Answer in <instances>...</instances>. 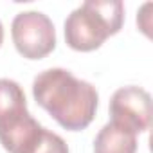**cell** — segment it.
<instances>
[{"instance_id":"obj_4","label":"cell","mask_w":153,"mask_h":153,"mask_svg":"<svg viewBox=\"0 0 153 153\" xmlns=\"http://www.w3.org/2000/svg\"><path fill=\"white\" fill-rule=\"evenodd\" d=\"M110 115L114 123L142 133L151 124V96L140 87H123L110 99Z\"/></svg>"},{"instance_id":"obj_6","label":"cell","mask_w":153,"mask_h":153,"mask_svg":"<svg viewBox=\"0 0 153 153\" xmlns=\"http://www.w3.org/2000/svg\"><path fill=\"white\" fill-rule=\"evenodd\" d=\"M25 114L29 112L22 87L13 79L2 78L0 79V128Z\"/></svg>"},{"instance_id":"obj_1","label":"cell","mask_w":153,"mask_h":153,"mask_svg":"<svg viewBox=\"0 0 153 153\" xmlns=\"http://www.w3.org/2000/svg\"><path fill=\"white\" fill-rule=\"evenodd\" d=\"M34 101L70 131L85 130L96 117L97 90L67 68H47L33 81Z\"/></svg>"},{"instance_id":"obj_2","label":"cell","mask_w":153,"mask_h":153,"mask_svg":"<svg viewBox=\"0 0 153 153\" xmlns=\"http://www.w3.org/2000/svg\"><path fill=\"white\" fill-rule=\"evenodd\" d=\"M124 6L121 0H87L65 20V40L74 51L99 49L108 36L121 31Z\"/></svg>"},{"instance_id":"obj_7","label":"cell","mask_w":153,"mask_h":153,"mask_svg":"<svg viewBox=\"0 0 153 153\" xmlns=\"http://www.w3.org/2000/svg\"><path fill=\"white\" fill-rule=\"evenodd\" d=\"M22 153H68V146L58 133L42 128L36 139Z\"/></svg>"},{"instance_id":"obj_3","label":"cell","mask_w":153,"mask_h":153,"mask_svg":"<svg viewBox=\"0 0 153 153\" xmlns=\"http://www.w3.org/2000/svg\"><path fill=\"white\" fill-rule=\"evenodd\" d=\"M11 36L16 51L27 59H40L56 47L52 20L40 11H24L13 18Z\"/></svg>"},{"instance_id":"obj_8","label":"cell","mask_w":153,"mask_h":153,"mask_svg":"<svg viewBox=\"0 0 153 153\" xmlns=\"http://www.w3.org/2000/svg\"><path fill=\"white\" fill-rule=\"evenodd\" d=\"M151 7V4L148 2V4H144L142 6V9L139 11V15H137V24H139V27H140V31L146 34V36H149V29H151V24H149V15H148V9Z\"/></svg>"},{"instance_id":"obj_9","label":"cell","mask_w":153,"mask_h":153,"mask_svg":"<svg viewBox=\"0 0 153 153\" xmlns=\"http://www.w3.org/2000/svg\"><path fill=\"white\" fill-rule=\"evenodd\" d=\"M4 42V27H2V22H0V45Z\"/></svg>"},{"instance_id":"obj_5","label":"cell","mask_w":153,"mask_h":153,"mask_svg":"<svg viewBox=\"0 0 153 153\" xmlns=\"http://www.w3.org/2000/svg\"><path fill=\"white\" fill-rule=\"evenodd\" d=\"M94 153H137V133L110 121L96 135Z\"/></svg>"}]
</instances>
